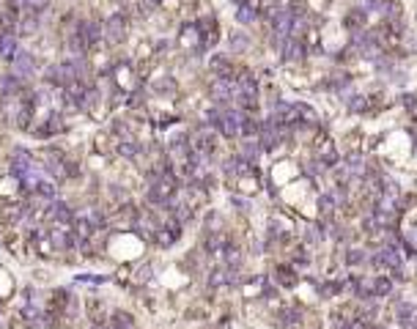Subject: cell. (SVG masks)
Segmentation results:
<instances>
[{"label":"cell","instance_id":"cell-18","mask_svg":"<svg viewBox=\"0 0 417 329\" xmlns=\"http://www.w3.org/2000/svg\"><path fill=\"white\" fill-rule=\"evenodd\" d=\"M381 6H385V0H362L360 9L368 14V11H381Z\"/></svg>","mask_w":417,"mask_h":329},{"label":"cell","instance_id":"cell-25","mask_svg":"<svg viewBox=\"0 0 417 329\" xmlns=\"http://www.w3.org/2000/svg\"><path fill=\"white\" fill-rule=\"evenodd\" d=\"M362 258H365V255H362L360 250H352V252H349V264H357V261H362Z\"/></svg>","mask_w":417,"mask_h":329},{"label":"cell","instance_id":"cell-5","mask_svg":"<svg viewBox=\"0 0 417 329\" xmlns=\"http://www.w3.org/2000/svg\"><path fill=\"white\" fill-rule=\"evenodd\" d=\"M17 52H19V47H17L14 33H3V36H0V58H11V60H14Z\"/></svg>","mask_w":417,"mask_h":329},{"label":"cell","instance_id":"cell-14","mask_svg":"<svg viewBox=\"0 0 417 329\" xmlns=\"http://www.w3.org/2000/svg\"><path fill=\"white\" fill-rule=\"evenodd\" d=\"M113 329H134V321L126 313H116L113 315Z\"/></svg>","mask_w":417,"mask_h":329},{"label":"cell","instance_id":"cell-11","mask_svg":"<svg viewBox=\"0 0 417 329\" xmlns=\"http://www.w3.org/2000/svg\"><path fill=\"white\" fill-rule=\"evenodd\" d=\"M274 274H277V280H280V285H288V288H291V285H297V272H294V269H288V266H277V272H274Z\"/></svg>","mask_w":417,"mask_h":329},{"label":"cell","instance_id":"cell-15","mask_svg":"<svg viewBox=\"0 0 417 329\" xmlns=\"http://www.w3.org/2000/svg\"><path fill=\"white\" fill-rule=\"evenodd\" d=\"M247 44H250V39H247V36H241L239 30H236V33H231V47H233L236 52L247 50Z\"/></svg>","mask_w":417,"mask_h":329},{"label":"cell","instance_id":"cell-4","mask_svg":"<svg viewBox=\"0 0 417 329\" xmlns=\"http://www.w3.org/2000/svg\"><path fill=\"white\" fill-rule=\"evenodd\" d=\"M280 50H283V58L286 60H302V58H305V44H302L299 39L288 36L286 42L280 44Z\"/></svg>","mask_w":417,"mask_h":329},{"label":"cell","instance_id":"cell-20","mask_svg":"<svg viewBox=\"0 0 417 329\" xmlns=\"http://www.w3.org/2000/svg\"><path fill=\"white\" fill-rule=\"evenodd\" d=\"M39 28V19L36 17H28V19H22V33H33Z\"/></svg>","mask_w":417,"mask_h":329},{"label":"cell","instance_id":"cell-13","mask_svg":"<svg viewBox=\"0 0 417 329\" xmlns=\"http://www.w3.org/2000/svg\"><path fill=\"white\" fill-rule=\"evenodd\" d=\"M33 190H36V195H42V198H47V200L55 198V187H52L50 181H42V178H39L36 184H33Z\"/></svg>","mask_w":417,"mask_h":329},{"label":"cell","instance_id":"cell-6","mask_svg":"<svg viewBox=\"0 0 417 329\" xmlns=\"http://www.w3.org/2000/svg\"><path fill=\"white\" fill-rule=\"evenodd\" d=\"M14 71H17L19 77L33 75V58L28 55V52H17V58H14Z\"/></svg>","mask_w":417,"mask_h":329},{"label":"cell","instance_id":"cell-22","mask_svg":"<svg viewBox=\"0 0 417 329\" xmlns=\"http://www.w3.org/2000/svg\"><path fill=\"white\" fill-rule=\"evenodd\" d=\"M346 165L352 167V170H360V167H362V159H360V154H349Z\"/></svg>","mask_w":417,"mask_h":329},{"label":"cell","instance_id":"cell-3","mask_svg":"<svg viewBox=\"0 0 417 329\" xmlns=\"http://www.w3.org/2000/svg\"><path fill=\"white\" fill-rule=\"evenodd\" d=\"M212 96L217 99V102H231V99L236 96V83H233V80H217L212 88Z\"/></svg>","mask_w":417,"mask_h":329},{"label":"cell","instance_id":"cell-26","mask_svg":"<svg viewBox=\"0 0 417 329\" xmlns=\"http://www.w3.org/2000/svg\"><path fill=\"white\" fill-rule=\"evenodd\" d=\"M77 280H83V283H105V277H91V274H83Z\"/></svg>","mask_w":417,"mask_h":329},{"label":"cell","instance_id":"cell-2","mask_svg":"<svg viewBox=\"0 0 417 329\" xmlns=\"http://www.w3.org/2000/svg\"><path fill=\"white\" fill-rule=\"evenodd\" d=\"M395 318H398L401 326L414 329V326H417V307L409 305V302H401V305L395 307Z\"/></svg>","mask_w":417,"mask_h":329},{"label":"cell","instance_id":"cell-9","mask_svg":"<svg viewBox=\"0 0 417 329\" xmlns=\"http://www.w3.org/2000/svg\"><path fill=\"white\" fill-rule=\"evenodd\" d=\"M258 17V9H255V3H250V0H247V3H239V9H236V19L239 22H253V19Z\"/></svg>","mask_w":417,"mask_h":329},{"label":"cell","instance_id":"cell-21","mask_svg":"<svg viewBox=\"0 0 417 329\" xmlns=\"http://www.w3.org/2000/svg\"><path fill=\"white\" fill-rule=\"evenodd\" d=\"M121 154H124L126 159H134V157H137V145H132V143H124V145H121Z\"/></svg>","mask_w":417,"mask_h":329},{"label":"cell","instance_id":"cell-24","mask_svg":"<svg viewBox=\"0 0 417 329\" xmlns=\"http://www.w3.org/2000/svg\"><path fill=\"white\" fill-rule=\"evenodd\" d=\"M157 91H159V93H173V80H162Z\"/></svg>","mask_w":417,"mask_h":329},{"label":"cell","instance_id":"cell-12","mask_svg":"<svg viewBox=\"0 0 417 329\" xmlns=\"http://www.w3.org/2000/svg\"><path fill=\"white\" fill-rule=\"evenodd\" d=\"M280 321H283L286 326H299V321H302V313H299V307H288V310L280 313Z\"/></svg>","mask_w":417,"mask_h":329},{"label":"cell","instance_id":"cell-1","mask_svg":"<svg viewBox=\"0 0 417 329\" xmlns=\"http://www.w3.org/2000/svg\"><path fill=\"white\" fill-rule=\"evenodd\" d=\"M124 36H126V19L121 17V14H116V17L107 19V22H105V39H107V42H110V44H118Z\"/></svg>","mask_w":417,"mask_h":329},{"label":"cell","instance_id":"cell-28","mask_svg":"<svg viewBox=\"0 0 417 329\" xmlns=\"http://www.w3.org/2000/svg\"><path fill=\"white\" fill-rule=\"evenodd\" d=\"M146 3H149V6H157V3H159V0H146Z\"/></svg>","mask_w":417,"mask_h":329},{"label":"cell","instance_id":"cell-19","mask_svg":"<svg viewBox=\"0 0 417 329\" xmlns=\"http://www.w3.org/2000/svg\"><path fill=\"white\" fill-rule=\"evenodd\" d=\"M349 107H352V110H357V113H362V110L368 107V99L357 93V96H352V99H349Z\"/></svg>","mask_w":417,"mask_h":329},{"label":"cell","instance_id":"cell-23","mask_svg":"<svg viewBox=\"0 0 417 329\" xmlns=\"http://www.w3.org/2000/svg\"><path fill=\"white\" fill-rule=\"evenodd\" d=\"M305 236H307V244H316V241L321 239V231L313 225V228H307V233H305Z\"/></svg>","mask_w":417,"mask_h":329},{"label":"cell","instance_id":"cell-10","mask_svg":"<svg viewBox=\"0 0 417 329\" xmlns=\"http://www.w3.org/2000/svg\"><path fill=\"white\" fill-rule=\"evenodd\" d=\"M371 291H373V297H387V294L393 291V280L390 277H376L371 283Z\"/></svg>","mask_w":417,"mask_h":329},{"label":"cell","instance_id":"cell-27","mask_svg":"<svg viewBox=\"0 0 417 329\" xmlns=\"http://www.w3.org/2000/svg\"><path fill=\"white\" fill-rule=\"evenodd\" d=\"M22 3H25V6H30V9H42L47 0H22Z\"/></svg>","mask_w":417,"mask_h":329},{"label":"cell","instance_id":"cell-16","mask_svg":"<svg viewBox=\"0 0 417 329\" xmlns=\"http://www.w3.org/2000/svg\"><path fill=\"white\" fill-rule=\"evenodd\" d=\"M261 149H264L261 143H253V140H247V143H245V151H241V154H245V159H255Z\"/></svg>","mask_w":417,"mask_h":329},{"label":"cell","instance_id":"cell-7","mask_svg":"<svg viewBox=\"0 0 417 329\" xmlns=\"http://www.w3.org/2000/svg\"><path fill=\"white\" fill-rule=\"evenodd\" d=\"M365 17H368V14L360 9V6H357V9H352V11L346 14V28H349V30H354V33H360V30H362V25H365Z\"/></svg>","mask_w":417,"mask_h":329},{"label":"cell","instance_id":"cell-8","mask_svg":"<svg viewBox=\"0 0 417 329\" xmlns=\"http://www.w3.org/2000/svg\"><path fill=\"white\" fill-rule=\"evenodd\" d=\"M212 69H214V75H217L220 80H233L231 63H228V58H223V55L212 58Z\"/></svg>","mask_w":417,"mask_h":329},{"label":"cell","instance_id":"cell-17","mask_svg":"<svg viewBox=\"0 0 417 329\" xmlns=\"http://www.w3.org/2000/svg\"><path fill=\"white\" fill-rule=\"evenodd\" d=\"M52 217H55L58 223H69V220H72V214H69V209H66L63 203H58L55 209H52Z\"/></svg>","mask_w":417,"mask_h":329}]
</instances>
